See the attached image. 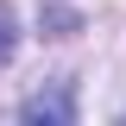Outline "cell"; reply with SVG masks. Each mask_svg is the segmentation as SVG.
<instances>
[{
  "label": "cell",
  "instance_id": "obj_1",
  "mask_svg": "<svg viewBox=\"0 0 126 126\" xmlns=\"http://www.w3.org/2000/svg\"><path fill=\"white\" fill-rule=\"evenodd\" d=\"M19 126H76V82L69 76H50L38 94H25Z\"/></svg>",
  "mask_w": 126,
  "mask_h": 126
},
{
  "label": "cell",
  "instance_id": "obj_2",
  "mask_svg": "<svg viewBox=\"0 0 126 126\" xmlns=\"http://www.w3.org/2000/svg\"><path fill=\"white\" fill-rule=\"evenodd\" d=\"M120 126H126V113H120Z\"/></svg>",
  "mask_w": 126,
  "mask_h": 126
}]
</instances>
